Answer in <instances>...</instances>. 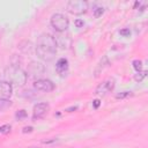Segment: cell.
<instances>
[{"mask_svg":"<svg viewBox=\"0 0 148 148\" xmlns=\"http://www.w3.org/2000/svg\"><path fill=\"white\" fill-rule=\"evenodd\" d=\"M75 25H76V27H81V25H83V21H81V20H76V21H75Z\"/></svg>","mask_w":148,"mask_h":148,"instance_id":"obj_21","label":"cell"},{"mask_svg":"<svg viewBox=\"0 0 148 148\" xmlns=\"http://www.w3.org/2000/svg\"><path fill=\"white\" fill-rule=\"evenodd\" d=\"M128 96H132V91H123V92H120V94H117L116 95V98H126V97H128Z\"/></svg>","mask_w":148,"mask_h":148,"instance_id":"obj_16","label":"cell"},{"mask_svg":"<svg viewBox=\"0 0 148 148\" xmlns=\"http://www.w3.org/2000/svg\"><path fill=\"white\" fill-rule=\"evenodd\" d=\"M3 77H5V81L9 82L12 86L23 87L27 83L28 74L18 65H9L5 68Z\"/></svg>","mask_w":148,"mask_h":148,"instance_id":"obj_2","label":"cell"},{"mask_svg":"<svg viewBox=\"0 0 148 148\" xmlns=\"http://www.w3.org/2000/svg\"><path fill=\"white\" fill-rule=\"evenodd\" d=\"M56 68H57L58 74H60L61 76L66 75L68 71V60L66 58H60L56 64Z\"/></svg>","mask_w":148,"mask_h":148,"instance_id":"obj_10","label":"cell"},{"mask_svg":"<svg viewBox=\"0 0 148 148\" xmlns=\"http://www.w3.org/2000/svg\"><path fill=\"white\" fill-rule=\"evenodd\" d=\"M34 87L38 91H44V92H50L56 88L54 83L49 79H37L34 82Z\"/></svg>","mask_w":148,"mask_h":148,"instance_id":"obj_8","label":"cell"},{"mask_svg":"<svg viewBox=\"0 0 148 148\" xmlns=\"http://www.w3.org/2000/svg\"><path fill=\"white\" fill-rule=\"evenodd\" d=\"M10 128H12L10 125H2L0 126V133H8L10 132Z\"/></svg>","mask_w":148,"mask_h":148,"instance_id":"obj_18","label":"cell"},{"mask_svg":"<svg viewBox=\"0 0 148 148\" xmlns=\"http://www.w3.org/2000/svg\"><path fill=\"white\" fill-rule=\"evenodd\" d=\"M57 39L50 34H40L36 42V54L40 60L51 61L57 54Z\"/></svg>","mask_w":148,"mask_h":148,"instance_id":"obj_1","label":"cell"},{"mask_svg":"<svg viewBox=\"0 0 148 148\" xmlns=\"http://www.w3.org/2000/svg\"><path fill=\"white\" fill-rule=\"evenodd\" d=\"M49 110H50L49 103L42 102V103L35 104L34 109H32V119L34 120H38V119L44 118L46 116V113L49 112Z\"/></svg>","mask_w":148,"mask_h":148,"instance_id":"obj_6","label":"cell"},{"mask_svg":"<svg viewBox=\"0 0 148 148\" xmlns=\"http://www.w3.org/2000/svg\"><path fill=\"white\" fill-rule=\"evenodd\" d=\"M89 3L84 0H69L66 3V8L71 14L74 15H81L84 14L88 9Z\"/></svg>","mask_w":148,"mask_h":148,"instance_id":"obj_4","label":"cell"},{"mask_svg":"<svg viewBox=\"0 0 148 148\" xmlns=\"http://www.w3.org/2000/svg\"><path fill=\"white\" fill-rule=\"evenodd\" d=\"M114 79H108L105 81H103L102 83H99L96 89H95V94L99 95V96H105L109 92H111L114 88Z\"/></svg>","mask_w":148,"mask_h":148,"instance_id":"obj_5","label":"cell"},{"mask_svg":"<svg viewBox=\"0 0 148 148\" xmlns=\"http://www.w3.org/2000/svg\"><path fill=\"white\" fill-rule=\"evenodd\" d=\"M132 65H133V68H134L136 72H140V71L142 69V61H141V60H139V59L133 60Z\"/></svg>","mask_w":148,"mask_h":148,"instance_id":"obj_14","label":"cell"},{"mask_svg":"<svg viewBox=\"0 0 148 148\" xmlns=\"http://www.w3.org/2000/svg\"><path fill=\"white\" fill-rule=\"evenodd\" d=\"M76 109H77V106H72V108L67 109V111H68V112H71V110H76Z\"/></svg>","mask_w":148,"mask_h":148,"instance_id":"obj_23","label":"cell"},{"mask_svg":"<svg viewBox=\"0 0 148 148\" xmlns=\"http://www.w3.org/2000/svg\"><path fill=\"white\" fill-rule=\"evenodd\" d=\"M50 23L52 25V28L58 31V32H64L67 30L68 25H69V20L68 17L62 14V13H54L51 18H50Z\"/></svg>","mask_w":148,"mask_h":148,"instance_id":"obj_3","label":"cell"},{"mask_svg":"<svg viewBox=\"0 0 148 148\" xmlns=\"http://www.w3.org/2000/svg\"><path fill=\"white\" fill-rule=\"evenodd\" d=\"M0 77H1V74H0Z\"/></svg>","mask_w":148,"mask_h":148,"instance_id":"obj_24","label":"cell"},{"mask_svg":"<svg viewBox=\"0 0 148 148\" xmlns=\"http://www.w3.org/2000/svg\"><path fill=\"white\" fill-rule=\"evenodd\" d=\"M120 35H121V36H130V35H131V30H130L128 28L121 29V30H120Z\"/></svg>","mask_w":148,"mask_h":148,"instance_id":"obj_19","label":"cell"},{"mask_svg":"<svg viewBox=\"0 0 148 148\" xmlns=\"http://www.w3.org/2000/svg\"><path fill=\"white\" fill-rule=\"evenodd\" d=\"M12 94H13V86L5 80H0V98L9 99Z\"/></svg>","mask_w":148,"mask_h":148,"instance_id":"obj_9","label":"cell"},{"mask_svg":"<svg viewBox=\"0 0 148 148\" xmlns=\"http://www.w3.org/2000/svg\"><path fill=\"white\" fill-rule=\"evenodd\" d=\"M31 131H32V127H31V126H29V127H24V128H23V133L31 132Z\"/></svg>","mask_w":148,"mask_h":148,"instance_id":"obj_22","label":"cell"},{"mask_svg":"<svg viewBox=\"0 0 148 148\" xmlns=\"http://www.w3.org/2000/svg\"><path fill=\"white\" fill-rule=\"evenodd\" d=\"M108 64H109L108 58H106V57H103V59H101V61L98 62V65H97V67H96V69H95V76H98L99 73L103 71V68H104Z\"/></svg>","mask_w":148,"mask_h":148,"instance_id":"obj_11","label":"cell"},{"mask_svg":"<svg viewBox=\"0 0 148 148\" xmlns=\"http://www.w3.org/2000/svg\"><path fill=\"white\" fill-rule=\"evenodd\" d=\"M92 104H94V108H95V109H97V108L99 106V104H101V101H99V99H94Z\"/></svg>","mask_w":148,"mask_h":148,"instance_id":"obj_20","label":"cell"},{"mask_svg":"<svg viewBox=\"0 0 148 148\" xmlns=\"http://www.w3.org/2000/svg\"><path fill=\"white\" fill-rule=\"evenodd\" d=\"M15 117H16L18 120L24 119V118L27 117V112H25V110H18V111L15 113Z\"/></svg>","mask_w":148,"mask_h":148,"instance_id":"obj_15","label":"cell"},{"mask_svg":"<svg viewBox=\"0 0 148 148\" xmlns=\"http://www.w3.org/2000/svg\"><path fill=\"white\" fill-rule=\"evenodd\" d=\"M103 12H104V8H103V7H96V8L94 9V15H95V17L101 16V15L103 14Z\"/></svg>","mask_w":148,"mask_h":148,"instance_id":"obj_17","label":"cell"},{"mask_svg":"<svg viewBox=\"0 0 148 148\" xmlns=\"http://www.w3.org/2000/svg\"><path fill=\"white\" fill-rule=\"evenodd\" d=\"M12 101L10 99H5V98H0V112L6 111L7 109H9L12 106Z\"/></svg>","mask_w":148,"mask_h":148,"instance_id":"obj_12","label":"cell"},{"mask_svg":"<svg viewBox=\"0 0 148 148\" xmlns=\"http://www.w3.org/2000/svg\"><path fill=\"white\" fill-rule=\"evenodd\" d=\"M45 72V67L42 62L39 61H31L28 65V69H27V74L28 76L31 77H38L40 75H43Z\"/></svg>","mask_w":148,"mask_h":148,"instance_id":"obj_7","label":"cell"},{"mask_svg":"<svg viewBox=\"0 0 148 148\" xmlns=\"http://www.w3.org/2000/svg\"><path fill=\"white\" fill-rule=\"evenodd\" d=\"M146 76H147V72L146 71H140V72H136V74H134V80L138 81V82H141Z\"/></svg>","mask_w":148,"mask_h":148,"instance_id":"obj_13","label":"cell"}]
</instances>
